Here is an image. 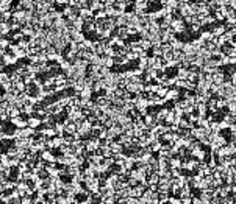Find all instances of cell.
Wrapping results in <instances>:
<instances>
[{"label": "cell", "instance_id": "1", "mask_svg": "<svg viewBox=\"0 0 236 204\" xmlns=\"http://www.w3.org/2000/svg\"><path fill=\"white\" fill-rule=\"evenodd\" d=\"M11 123H13L14 126H17V128H25V126H28V120H24L21 115L13 117V118H11Z\"/></svg>", "mask_w": 236, "mask_h": 204}, {"label": "cell", "instance_id": "2", "mask_svg": "<svg viewBox=\"0 0 236 204\" xmlns=\"http://www.w3.org/2000/svg\"><path fill=\"white\" fill-rule=\"evenodd\" d=\"M3 59H5V64H6V65H13V64L17 63L19 58L14 55V53L8 52V53H5V55H3Z\"/></svg>", "mask_w": 236, "mask_h": 204}, {"label": "cell", "instance_id": "3", "mask_svg": "<svg viewBox=\"0 0 236 204\" xmlns=\"http://www.w3.org/2000/svg\"><path fill=\"white\" fill-rule=\"evenodd\" d=\"M41 122H42V120H39L38 117H32V118L28 120V126H32V128H38V126L41 125Z\"/></svg>", "mask_w": 236, "mask_h": 204}, {"label": "cell", "instance_id": "4", "mask_svg": "<svg viewBox=\"0 0 236 204\" xmlns=\"http://www.w3.org/2000/svg\"><path fill=\"white\" fill-rule=\"evenodd\" d=\"M10 45H11V41L8 39V37H5V36H2V37H0V47H2V48H8L10 47Z\"/></svg>", "mask_w": 236, "mask_h": 204}, {"label": "cell", "instance_id": "5", "mask_svg": "<svg viewBox=\"0 0 236 204\" xmlns=\"http://www.w3.org/2000/svg\"><path fill=\"white\" fill-rule=\"evenodd\" d=\"M2 131H3V125L0 123V133H2Z\"/></svg>", "mask_w": 236, "mask_h": 204}]
</instances>
